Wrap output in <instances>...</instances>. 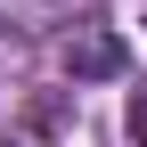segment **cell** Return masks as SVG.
Instances as JSON below:
<instances>
[{
    "label": "cell",
    "instance_id": "obj_1",
    "mask_svg": "<svg viewBox=\"0 0 147 147\" xmlns=\"http://www.w3.org/2000/svg\"><path fill=\"white\" fill-rule=\"evenodd\" d=\"M115 65H123V49L106 41V33H90V41L74 49V74H115Z\"/></svg>",
    "mask_w": 147,
    "mask_h": 147
},
{
    "label": "cell",
    "instance_id": "obj_2",
    "mask_svg": "<svg viewBox=\"0 0 147 147\" xmlns=\"http://www.w3.org/2000/svg\"><path fill=\"white\" fill-rule=\"evenodd\" d=\"M131 139L147 147V98H131Z\"/></svg>",
    "mask_w": 147,
    "mask_h": 147
}]
</instances>
